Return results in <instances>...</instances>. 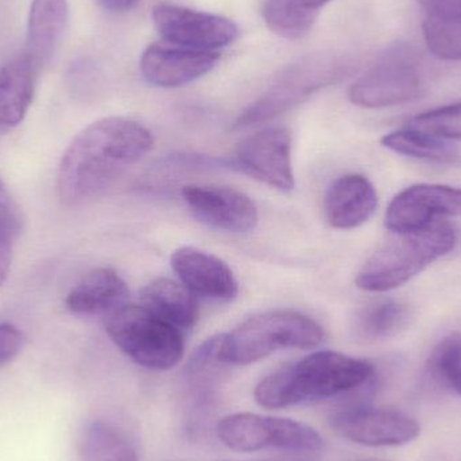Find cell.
I'll list each match as a JSON object with an SVG mask.
<instances>
[{
	"label": "cell",
	"instance_id": "cell-1",
	"mask_svg": "<svg viewBox=\"0 0 461 461\" xmlns=\"http://www.w3.org/2000/svg\"><path fill=\"white\" fill-rule=\"evenodd\" d=\"M153 135L127 118L89 124L70 143L59 164L57 191L65 207L99 199L153 148Z\"/></svg>",
	"mask_w": 461,
	"mask_h": 461
},
{
	"label": "cell",
	"instance_id": "cell-2",
	"mask_svg": "<svg viewBox=\"0 0 461 461\" xmlns=\"http://www.w3.org/2000/svg\"><path fill=\"white\" fill-rule=\"evenodd\" d=\"M374 373L373 365L366 360L317 351L262 379L255 389V400L267 409L319 402L360 389L373 381Z\"/></svg>",
	"mask_w": 461,
	"mask_h": 461
},
{
	"label": "cell",
	"instance_id": "cell-3",
	"mask_svg": "<svg viewBox=\"0 0 461 461\" xmlns=\"http://www.w3.org/2000/svg\"><path fill=\"white\" fill-rule=\"evenodd\" d=\"M456 235L448 223L436 221L422 230L398 233L363 266L357 286L366 292L397 289L454 249Z\"/></svg>",
	"mask_w": 461,
	"mask_h": 461
},
{
	"label": "cell",
	"instance_id": "cell-4",
	"mask_svg": "<svg viewBox=\"0 0 461 461\" xmlns=\"http://www.w3.org/2000/svg\"><path fill=\"white\" fill-rule=\"evenodd\" d=\"M324 340L319 322L295 311H270L249 317L221 335V357L229 366H247L279 349H311Z\"/></svg>",
	"mask_w": 461,
	"mask_h": 461
},
{
	"label": "cell",
	"instance_id": "cell-5",
	"mask_svg": "<svg viewBox=\"0 0 461 461\" xmlns=\"http://www.w3.org/2000/svg\"><path fill=\"white\" fill-rule=\"evenodd\" d=\"M111 340L137 365L167 371L184 357V333L142 305H127L104 317Z\"/></svg>",
	"mask_w": 461,
	"mask_h": 461
},
{
	"label": "cell",
	"instance_id": "cell-6",
	"mask_svg": "<svg viewBox=\"0 0 461 461\" xmlns=\"http://www.w3.org/2000/svg\"><path fill=\"white\" fill-rule=\"evenodd\" d=\"M216 433L227 448L238 452H257L267 448L319 452L324 447L321 435L303 422L254 413L224 417L219 422Z\"/></svg>",
	"mask_w": 461,
	"mask_h": 461
},
{
	"label": "cell",
	"instance_id": "cell-7",
	"mask_svg": "<svg viewBox=\"0 0 461 461\" xmlns=\"http://www.w3.org/2000/svg\"><path fill=\"white\" fill-rule=\"evenodd\" d=\"M424 77L409 46L390 48L349 89V100L363 108H384L419 99Z\"/></svg>",
	"mask_w": 461,
	"mask_h": 461
},
{
	"label": "cell",
	"instance_id": "cell-8",
	"mask_svg": "<svg viewBox=\"0 0 461 461\" xmlns=\"http://www.w3.org/2000/svg\"><path fill=\"white\" fill-rule=\"evenodd\" d=\"M292 143V132L286 127H266L236 146L233 164L249 177L271 188L293 191Z\"/></svg>",
	"mask_w": 461,
	"mask_h": 461
},
{
	"label": "cell",
	"instance_id": "cell-9",
	"mask_svg": "<svg viewBox=\"0 0 461 461\" xmlns=\"http://www.w3.org/2000/svg\"><path fill=\"white\" fill-rule=\"evenodd\" d=\"M153 21L165 42L199 50L218 51L239 35L229 18L167 3L153 8Z\"/></svg>",
	"mask_w": 461,
	"mask_h": 461
},
{
	"label": "cell",
	"instance_id": "cell-10",
	"mask_svg": "<svg viewBox=\"0 0 461 461\" xmlns=\"http://www.w3.org/2000/svg\"><path fill=\"white\" fill-rule=\"evenodd\" d=\"M330 425L341 438L366 447H400L420 435L413 417L392 409L352 406L336 411Z\"/></svg>",
	"mask_w": 461,
	"mask_h": 461
},
{
	"label": "cell",
	"instance_id": "cell-11",
	"mask_svg": "<svg viewBox=\"0 0 461 461\" xmlns=\"http://www.w3.org/2000/svg\"><path fill=\"white\" fill-rule=\"evenodd\" d=\"M181 196L194 219L211 229L244 233L257 226V205L236 189L189 184L181 189Z\"/></svg>",
	"mask_w": 461,
	"mask_h": 461
},
{
	"label": "cell",
	"instance_id": "cell-12",
	"mask_svg": "<svg viewBox=\"0 0 461 461\" xmlns=\"http://www.w3.org/2000/svg\"><path fill=\"white\" fill-rule=\"evenodd\" d=\"M444 216H461V188L417 184L393 199L384 224L395 233L411 232L425 229Z\"/></svg>",
	"mask_w": 461,
	"mask_h": 461
},
{
	"label": "cell",
	"instance_id": "cell-13",
	"mask_svg": "<svg viewBox=\"0 0 461 461\" xmlns=\"http://www.w3.org/2000/svg\"><path fill=\"white\" fill-rule=\"evenodd\" d=\"M219 59V51L199 50L162 41L143 51L140 72L153 86L177 88L207 75Z\"/></svg>",
	"mask_w": 461,
	"mask_h": 461
},
{
	"label": "cell",
	"instance_id": "cell-14",
	"mask_svg": "<svg viewBox=\"0 0 461 461\" xmlns=\"http://www.w3.org/2000/svg\"><path fill=\"white\" fill-rule=\"evenodd\" d=\"M338 77V70L319 62L300 65L287 72L265 96L249 105L236 122V126L244 127L274 118L303 102L317 89L330 84Z\"/></svg>",
	"mask_w": 461,
	"mask_h": 461
},
{
	"label": "cell",
	"instance_id": "cell-15",
	"mask_svg": "<svg viewBox=\"0 0 461 461\" xmlns=\"http://www.w3.org/2000/svg\"><path fill=\"white\" fill-rule=\"evenodd\" d=\"M170 263L181 284L196 297L227 303L238 295V281L232 270L221 258L210 252L194 247H181L173 252Z\"/></svg>",
	"mask_w": 461,
	"mask_h": 461
},
{
	"label": "cell",
	"instance_id": "cell-16",
	"mask_svg": "<svg viewBox=\"0 0 461 461\" xmlns=\"http://www.w3.org/2000/svg\"><path fill=\"white\" fill-rule=\"evenodd\" d=\"M376 207L378 194L365 176H343L330 184L325 194V218L333 229H357L370 221Z\"/></svg>",
	"mask_w": 461,
	"mask_h": 461
},
{
	"label": "cell",
	"instance_id": "cell-17",
	"mask_svg": "<svg viewBox=\"0 0 461 461\" xmlns=\"http://www.w3.org/2000/svg\"><path fill=\"white\" fill-rule=\"evenodd\" d=\"M129 287L111 268H95L86 273L70 290L65 300L68 311L78 316L113 313L127 305Z\"/></svg>",
	"mask_w": 461,
	"mask_h": 461
},
{
	"label": "cell",
	"instance_id": "cell-18",
	"mask_svg": "<svg viewBox=\"0 0 461 461\" xmlns=\"http://www.w3.org/2000/svg\"><path fill=\"white\" fill-rule=\"evenodd\" d=\"M40 70V64L27 53L0 68V134L23 121L34 97Z\"/></svg>",
	"mask_w": 461,
	"mask_h": 461
},
{
	"label": "cell",
	"instance_id": "cell-19",
	"mask_svg": "<svg viewBox=\"0 0 461 461\" xmlns=\"http://www.w3.org/2000/svg\"><path fill=\"white\" fill-rule=\"evenodd\" d=\"M140 305L181 333L191 330L199 320L196 295L169 278L154 279L146 285L140 293Z\"/></svg>",
	"mask_w": 461,
	"mask_h": 461
},
{
	"label": "cell",
	"instance_id": "cell-20",
	"mask_svg": "<svg viewBox=\"0 0 461 461\" xmlns=\"http://www.w3.org/2000/svg\"><path fill=\"white\" fill-rule=\"evenodd\" d=\"M67 22V0H32L27 22L26 53L41 68L53 57Z\"/></svg>",
	"mask_w": 461,
	"mask_h": 461
},
{
	"label": "cell",
	"instance_id": "cell-21",
	"mask_svg": "<svg viewBox=\"0 0 461 461\" xmlns=\"http://www.w3.org/2000/svg\"><path fill=\"white\" fill-rule=\"evenodd\" d=\"M330 0H266L263 19L274 34L286 40L305 37Z\"/></svg>",
	"mask_w": 461,
	"mask_h": 461
},
{
	"label": "cell",
	"instance_id": "cell-22",
	"mask_svg": "<svg viewBox=\"0 0 461 461\" xmlns=\"http://www.w3.org/2000/svg\"><path fill=\"white\" fill-rule=\"evenodd\" d=\"M409 311L394 300H378L363 306L355 316V332L366 341L397 335L408 324Z\"/></svg>",
	"mask_w": 461,
	"mask_h": 461
},
{
	"label": "cell",
	"instance_id": "cell-23",
	"mask_svg": "<svg viewBox=\"0 0 461 461\" xmlns=\"http://www.w3.org/2000/svg\"><path fill=\"white\" fill-rule=\"evenodd\" d=\"M81 461H140L129 438L104 421H95L84 430Z\"/></svg>",
	"mask_w": 461,
	"mask_h": 461
},
{
	"label": "cell",
	"instance_id": "cell-24",
	"mask_svg": "<svg viewBox=\"0 0 461 461\" xmlns=\"http://www.w3.org/2000/svg\"><path fill=\"white\" fill-rule=\"evenodd\" d=\"M382 145L401 156L435 164H456L460 159L459 150L446 140L428 137L406 127L384 135Z\"/></svg>",
	"mask_w": 461,
	"mask_h": 461
},
{
	"label": "cell",
	"instance_id": "cell-25",
	"mask_svg": "<svg viewBox=\"0 0 461 461\" xmlns=\"http://www.w3.org/2000/svg\"><path fill=\"white\" fill-rule=\"evenodd\" d=\"M227 366L221 357V335L208 339L197 348L185 368L186 384L196 400L207 402Z\"/></svg>",
	"mask_w": 461,
	"mask_h": 461
},
{
	"label": "cell",
	"instance_id": "cell-26",
	"mask_svg": "<svg viewBox=\"0 0 461 461\" xmlns=\"http://www.w3.org/2000/svg\"><path fill=\"white\" fill-rule=\"evenodd\" d=\"M21 230L22 218L18 204L0 181V286L7 278L14 246Z\"/></svg>",
	"mask_w": 461,
	"mask_h": 461
},
{
	"label": "cell",
	"instance_id": "cell-27",
	"mask_svg": "<svg viewBox=\"0 0 461 461\" xmlns=\"http://www.w3.org/2000/svg\"><path fill=\"white\" fill-rule=\"evenodd\" d=\"M424 37L428 48L441 59H461V16L425 18Z\"/></svg>",
	"mask_w": 461,
	"mask_h": 461
},
{
	"label": "cell",
	"instance_id": "cell-28",
	"mask_svg": "<svg viewBox=\"0 0 461 461\" xmlns=\"http://www.w3.org/2000/svg\"><path fill=\"white\" fill-rule=\"evenodd\" d=\"M433 378L451 387L461 397V335L447 336L433 349L429 359Z\"/></svg>",
	"mask_w": 461,
	"mask_h": 461
},
{
	"label": "cell",
	"instance_id": "cell-29",
	"mask_svg": "<svg viewBox=\"0 0 461 461\" xmlns=\"http://www.w3.org/2000/svg\"><path fill=\"white\" fill-rule=\"evenodd\" d=\"M405 127L438 140H461V103L420 113Z\"/></svg>",
	"mask_w": 461,
	"mask_h": 461
},
{
	"label": "cell",
	"instance_id": "cell-30",
	"mask_svg": "<svg viewBox=\"0 0 461 461\" xmlns=\"http://www.w3.org/2000/svg\"><path fill=\"white\" fill-rule=\"evenodd\" d=\"M24 346L23 332L15 325L0 324V368L13 362Z\"/></svg>",
	"mask_w": 461,
	"mask_h": 461
},
{
	"label": "cell",
	"instance_id": "cell-31",
	"mask_svg": "<svg viewBox=\"0 0 461 461\" xmlns=\"http://www.w3.org/2000/svg\"><path fill=\"white\" fill-rule=\"evenodd\" d=\"M425 18H456L461 16V0H419Z\"/></svg>",
	"mask_w": 461,
	"mask_h": 461
},
{
	"label": "cell",
	"instance_id": "cell-32",
	"mask_svg": "<svg viewBox=\"0 0 461 461\" xmlns=\"http://www.w3.org/2000/svg\"><path fill=\"white\" fill-rule=\"evenodd\" d=\"M100 5L105 10L113 11V13H124L134 8L140 0H99Z\"/></svg>",
	"mask_w": 461,
	"mask_h": 461
}]
</instances>
